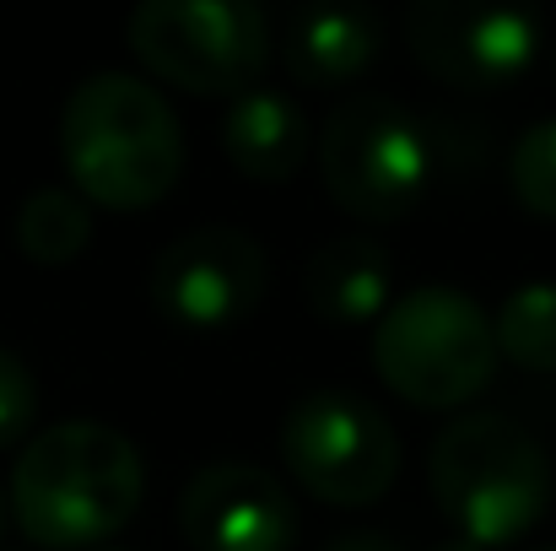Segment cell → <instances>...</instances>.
<instances>
[{
	"mask_svg": "<svg viewBox=\"0 0 556 551\" xmlns=\"http://www.w3.org/2000/svg\"><path fill=\"white\" fill-rule=\"evenodd\" d=\"M147 498L141 449L109 422H54L27 438L11 471V519L43 551L119 536Z\"/></svg>",
	"mask_w": 556,
	"mask_h": 551,
	"instance_id": "1",
	"label": "cell"
},
{
	"mask_svg": "<svg viewBox=\"0 0 556 551\" xmlns=\"http://www.w3.org/2000/svg\"><path fill=\"white\" fill-rule=\"evenodd\" d=\"M87 243H92V205L76 189H33L16 205V249L33 265L60 271L81 260Z\"/></svg>",
	"mask_w": 556,
	"mask_h": 551,
	"instance_id": "14",
	"label": "cell"
},
{
	"mask_svg": "<svg viewBox=\"0 0 556 551\" xmlns=\"http://www.w3.org/2000/svg\"><path fill=\"white\" fill-rule=\"evenodd\" d=\"M152 303L189 330H227L265 303L270 260L265 243L243 227L205 222L179 233L152 260Z\"/></svg>",
	"mask_w": 556,
	"mask_h": 551,
	"instance_id": "9",
	"label": "cell"
},
{
	"mask_svg": "<svg viewBox=\"0 0 556 551\" xmlns=\"http://www.w3.org/2000/svg\"><path fill=\"white\" fill-rule=\"evenodd\" d=\"M427 481L459 541L492 551L525 541L556 498L552 454L508 411H465L427 449Z\"/></svg>",
	"mask_w": 556,
	"mask_h": 551,
	"instance_id": "3",
	"label": "cell"
},
{
	"mask_svg": "<svg viewBox=\"0 0 556 551\" xmlns=\"http://www.w3.org/2000/svg\"><path fill=\"white\" fill-rule=\"evenodd\" d=\"M130 54L194 98H243L270 65V16L249 0H147L130 11Z\"/></svg>",
	"mask_w": 556,
	"mask_h": 551,
	"instance_id": "6",
	"label": "cell"
},
{
	"mask_svg": "<svg viewBox=\"0 0 556 551\" xmlns=\"http://www.w3.org/2000/svg\"><path fill=\"white\" fill-rule=\"evenodd\" d=\"M410 60L454 92H503L546 49V22L519 5L416 0L405 11Z\"/></svg>",
	"mask_w": 556,
	"mask_h": 551,
	"instance_id": "8",
	"label": "cell"
},
{
	"mask_svg": "<svg viewBox=\"0 0 556 551\" xmlns=\"http://www.w3.org/2000/svg\"><path fill=\"white\" fill-rule=\"evenodd\" d=\"M541 551H556V547H541Z\"/></svg>",
	"mask_w": 556,
	"mask_h": 551,
	"instance_id": "22",
	"label": "cell"
},
{
	"mask_svg": "<svg viewBox=\"0 0 556 551\" xmlns=\"http://www.w3.org/2000/svg\"><path fill=\"white\" fill-rule=\"evenodd\" d=\"M552 82H556V43H552Z\"/></svg>",
	"mask_w": 556,
	"mask_h": 551,
	"instance_id": "21",
	"label": "cell"
},
{
	"mask_svg": "<svg viewBox=\"0 0 556 551\" xmlns=\"http://www.w3.org/2000/svg\"><path fill=\"white\" fill-rule=\"evenodd\" d=\"M38 416V384H33V367L22 363L16 352L0 347V449L22 443L27 427Z\"/></svg>",
	"mask_w": 556,
	"mask_h": 551,
	"instance_id": "17",
	"label": "cell"
},
{
	"mask_svg": "<svg viewBox=\"0 0 556 551\" xmlns=\"http://www.w3.org/2000/svg\"><path fill=\"white\" fill-rule=\"evenodd\" d=\"M319 174L357 222H405L432 179V152L410 109L383 92L341 98L319 125Z\"/></svg>",
	"mask_w": 556,
	"mask_h": 551,
	"instance_id": "5",
	"label": "cell"
},
{
	"mask_svg": "<svg viewBox=\"0 0 556 551\" xmlns=\"http://www.w3.org/2000/svg\"><path fill=\"white\" fill-rule=\"evenodd\" d=\"M303 303L325 325H363L389 309V249L363 233L325 238L303 265Z\"/></svg>",
	"mask_w": 556,
	"mask_h": 551,
	"instance_id": "13",
	"label": "cell"
},
{
	"mask_svg": "<svg viewBox=\"0 0 556 551\" xmlns=\"http://www.w3.org/2000/svg\"><path fill=\"white\" fill-rule=\"evenodd\" d=\"M314 147L308 114L270 87H249L243 98H232L227 120H222V152L227 163L254 184H287Z\"/></svg>",
	"mask_w": 556,
	"mask_h": 551,
	"instance_id": "12",
	"label": "cell"
},
{
	"mask_svg": "<svg viewBox=\"0 0 556 551\" xmlns=\"http://www.w3.org/2000/svg\"><path fill=\"white\" fill-rule=\"evenodd\" d=\"M383 49V16L363 5H314L287 22L281 65L298 87H346Z\"/></svg>",
	"mask_w": 556,
	"mask_h": 551,
	"instance_id": "11",
	"label": "cell"
},
{
	"mask_svg": "<svg viewBox=\"0 0 556 551\" xmlns=\"http://www.w3.org/2000/svg\"><path fill=\"white\" fill-rule=\"evenodd\" d=\"M497 363L503 358L492 320L459 287H416L405 298H389V309L378 314L372 367L405 405L459 411L492 384Z\"/></svg>",
	"mask_w": 556,
	"mask_h": 551,
	"instance_id": "4",
	"label": "cell"
},
{
	"mask_svg": "<svg viewBox=\"0 0 556 551\" xmlns=\"http://www.w3.org/2000/svg\"><path fill=\"white\" fill-rule=\"evenodd\" d=\"M0 525H5V492H0Z\"/></svg>",
	"mask_w": 556,
	"mask_h": 551,
	"instance_id": "20",
	"label": "cell"
},
{
	"mask_svg": "<svg viewBox=\"0 0 556 551\" xmlns=\"http://www.w3.org/2000/svg\"><path fill=\"white\" fill-rule=\"evenodd\" d=\"M292 481L330 509H368L400 476V433L357 389H308L281 422Z\"/></svg>",
	"mask_w": 556,
	"mask_h": 551,
	"instance_id": "7",
	"label": "cell"
},
{
	"mask_svg": "<svg viewBox=\"0 0 556 551\" xmlns=\"http://www.w3.org/2000/svg\"><path fill=\"white\" fill-rule=\"evenodd\" d=\"M60 163L87 205L147 211L185 174V130L152 82L92 71L60 109Z\"/></svg>",
	"mask_w": 556,
	"mask_h": 551,
	"instance_id": "2",
	"label": "cell"
},
{
	"mask_svg": "<svg viewBox=\"0 0 556 551\" xmlns=\"http://www.w3.org/2000/svg\"><path fill=\"white\" fill-rule=\"evenodd\" d=\"M497 358L525 373H556V281H525L492 320Z\"/></svg>",
	"mask_w": 556,
	"mask_h": 551,
	"instance_id": "15",
	"label": "cell"
},
{
	"mask_svg": "<svg viewBox=\"0 0 556 551\" xmlns=\"http://www.w3.org/2000/svg\"><path fill=\"white\" fill-rule=\"evenodd\" d=\"M432 551H481V547H470V541H459V536H454V541H438Z\"/></svg>",
	"mask_w": 556,
	"mask_h": 551,
	"instance_id": "19",
	"label": "cell"
},
{
	"mask_svg": "<svg viewBox=\"0 0 556 551\" xmlns=\"http://www.w3.org/2000/svg\"><path fill=\"white\" fill-rule=\"evenodd\" d=\"M508 184L519 205L541 222H556V120H535L514 152H508Z\"/></svg>",
	"mask_w": 556,
	"mask_h": 551,
	"instance_id": "16",
	"label": "cell"
},
{
	"mask_svg": "<svg viewBox=\"0 0 556 551\" xmlns=\"http://www.w3.org/2000/svg\"><path fill=\"white\" fill-rule=\"evenodd\" d=\"M325 551H405L394 536H378V530H357V536H341L336 547H325Z\"/></svg>",
	"mask_w": 556,
	"mask_h": 551,
	"instance_id": "18",
	"label": "cell"
},
{
	"mask_svg": "<svg viewBox=\"0 0 556 551\" xmlns=\"http://www.w3.org/2000/svg\"><path fill=\"white\" fill-rule=\"evenodd\" d=\"M179 530L194 551H292L298 503L265 465L216 460L189 476Z\"/></svg>",
	"mask_w": 556,
	"mask_h": 551,
	"instance_id": "10",
	"label": "cell"
}]
</instances>
